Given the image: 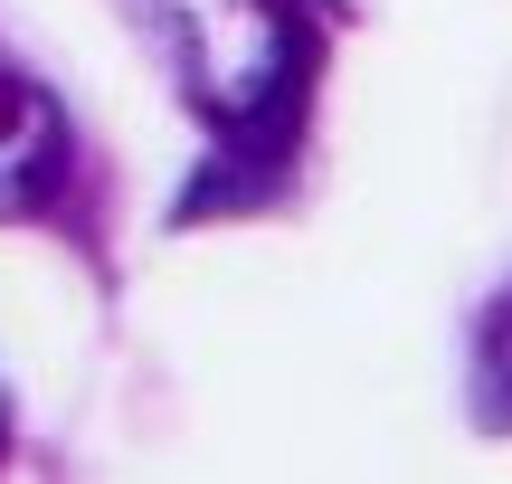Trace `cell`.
Segmentation results:
<instances>
[{"label": "cell", "mask_w": 512, "mask_h": 484, "mask_svg": "<svg viewBox=\"0 0 512 484\" xmlns=\"http://www.w3.org/2000/svg\"><path fill=\"white\" fill-rule=\"evenodd\" d=\"M57 171H67V114L48 105V86L29 67L0 57V219L38 209L57 190Z\"/></svg>", "instance_id": "obj_2"}, {"label": "cell", "mask_w": 512, "mask_h": 484, "mask_svg": "<svg viewBox=\"0 0 512 484\" xmlns=\"http://www.w3.org/2000/svg\"><path fill=\"white\" fill-rule=\"evenodd\" d=\"M133 10H143V29L162 38L181 95L209 114V124L247 133V124H266V114L285 105L294 57H304L285 0H133Z\"/></svg>", "instance_id": "obj_1"}, {"label": "cell", "mask_w": 512, "mask_h": 484, "mask_svg": "<svg viewBox=\"0 0 512 484\" xmlns=\"http://www.w3.org/2000/svg\"><path fill=\"white\" fill-rule=\"evenodd\" d=\"M475 418L484 428H512V304L484 323V342H475Z\"/></svg>", "instance_id": "obj_3"}]
</instances>
